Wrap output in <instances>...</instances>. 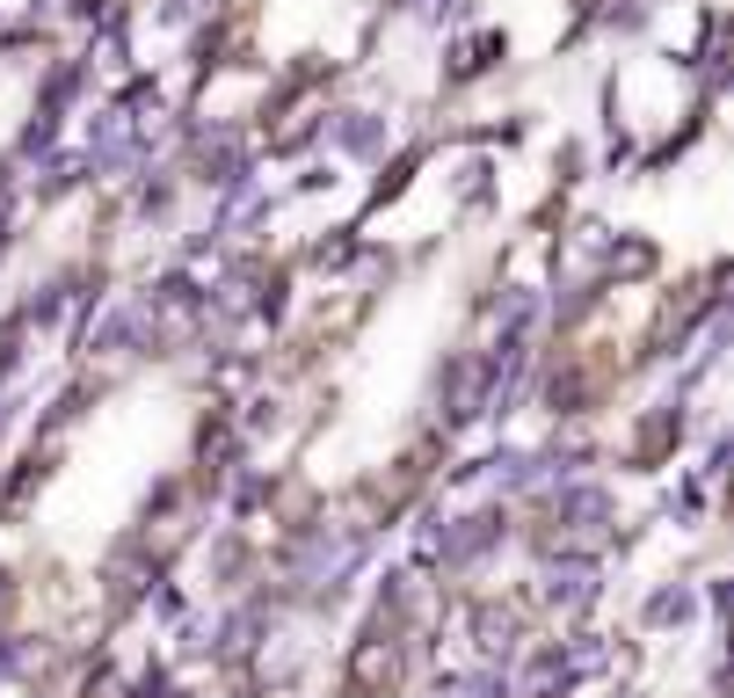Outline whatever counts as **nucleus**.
<instances>
[{
    "label": "nucleus",
    "mask_w": 734,
    "mask_h": 698,
    "mask_svg": "<svg viewBox=\"0 0 734 698\" xmlns=\"http://www.w3.org/2000/svg\"><path fill=\"white\" fill-rule=\"evenodd\" d=\"M226 385L196 349H139L88 379L36 436L8 503L15 590L52 604H124L211 495Z\"/></svg>",
    "instance_id": "nucleus-1"
},
{
    "label": "nucleus",
    "mask_w": 734,
    "mask_h": 698,
    "mask_svg": "<svg viewBox=\"0 0 734 698\" xmlns=\"http://www.w3.org/2000/svg\"><path fill=\"white\" fill-rule=\"evenodd\" d=\"M117 698H233V691L211 677H160V684H139V691H117Z\"/></svg>",
    "instance_id": "nucleus-2"
}]
</instances>
